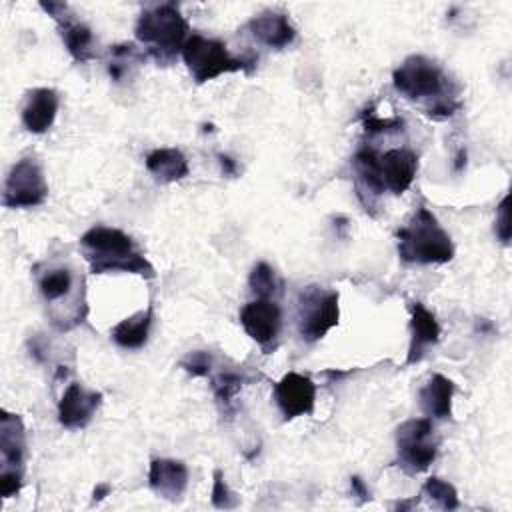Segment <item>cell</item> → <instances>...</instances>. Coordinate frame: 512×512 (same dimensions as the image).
I'll return each mask as SVG.
<instances>
[{"mask_svg": "<svg viewBox=\"0 0 512 512\" xmlns=\"http://www.w3.org/2000/svg\"><path fill=\"white\" fill-rule=\"evenodd\" d=\"M454 382L442 374H434L422 388H420V406L426 418L430 420H448L452 416V396H454Z\"/></svg>", "mask_w": 512, "mask_h": 512, "instance_id": "cell-20", "label": "cell"}, {"mask_svg": "<svg viewBox=\"0 0 512 512\" xmlns=\"http://www.w3.org/2000/svg\"><path fill=\"white\" fill-rule=\"evenodd\" d=\"M182 58L198 84L214 80L228 72L250 70V66H254V58H236L228 52L224 42L216 38H206L198 32L188 36L182 48Z\"/></svg>", "mask_w": 512, "mask_h": 512, "instance_id": "cell-5", "label": "cell"}, {"mask_svg": "<svg viewBox=\"0 0 512 512\" xmlns=\"http://www.w3.org/2000/svg\"><path fill=\"white\" fill-rule=\"evenodd\" d=\"M440 340V326L436 316L420 302L410 304V346L406 364L420 362L428 348Z\"/></svg>", "mask_w": 512, "mask_h": 512, "instance_id": "cell-15", "label": "cell"}, {"mask_svg": "<svg viewBox=\"0 0 512 512\" xmlns=\"http://www.w3.org/2000/svg\"><path fill=\"white\" fill-rule=\"evenodd\" d=\"M188 22L172 2L144 8L138 16L134 34L158 64H170L188 40Z\"/></svg>", "mask_w": 512, "mask_h": 512, "instance_id": "cell-3", "label": "cell"}, {"mask_svg": "<svg viewBox=\"0 0 512 512\" xmlns=\"http://www.w3.org/2000/svg\"><path fill=\"white\" fill-rule=\"evenodd\" d=\"M244 382L246 378L236 370H222L216 376H212V390L224 412H232L234 398Z\"/></svg>", "mask_w": 512, "mask_h": 512, "instance_id": "cell-25", "label": "cell"}, {"mask_svg": "<svg viewBox=\"0 0 512 512\" xmlns=\"http://www.w3.org/2000/svg\"><path fill=\"white\" fill-rule=\"evenodd\" d=\"M100 404H102L100 392L86 390L82 384L74 382L64 390L58 402V422L68 430L84 428L92 420Z\"/></svg>", "mask_w": 512, "mask_h": 512, "instance_id": "cell-12", "label": "cell"}, {"mask_svg": "<svg viewBox=\"0 0 512 512\" xmlns=\"http://www.w3.org/2000/svg\"><path fill=\"white\" fill-rule=\"evenodd\" d=\"M180 366L192 376H210V372L214 368V362H212L210 352L194 350V352L186 354V358L180 362Z\"/></svg>", "mask_w": 512, "mask_h": 512, "instance_id": "cell-28", "label": "cell"}, {"mask_svg": "<svg viewBox=\"0 0 512 512\" xmlns=\"http://www.w3.org/2000/svg\"><path fill=\"white\" fill-rule=\"evenodd\" d=\"M508 196L502 198L500 206H498V218H496V234L498 238L508 244L510 240V212H508Z\"/></svg>", "mask_w": 512, "mask_h": 512, "instance_id": "cell-31", "label": "cell"}, {"mask_svg": "<svg viewBox=\"0 0 512 512\" xmlns=\"http://www.w3.org/2000/svg\"><path fill=\"white\" fill-rule=\"evenodd\" d=\"M350 488H352V494L360 498V502H364V500L370 498V492H368V488H366V484L362 482L360 476H352V478H350Z\"/></svg>", "mask_w": 512, "mask_h": 512, "instance_id": "cell-32", "label": "cell"}, {"mask_svg": "<svg viewBox=\"0 0 512 512\" xmlns=\"http://www.w3.org/2000/svg\"><path fill=\"white\" fill-rule=\"evenodd\" d=\"M274 402L284 420L312 414L316 404V384L304 374L288 372L274 386Z\"/></svg>", "mask_w": 512, "mask_h": 512, "instance_id": "cell-11", "label": "cell"}, {"mask_svg": "<svg viewBox=\"0 0 512 512\" xmlns=\"http://www.w3.org/2000/svg\"><path fill=\"white\" fill-rule=\"evenodd\" d=\"M352 166L356 174L358 198L366 212H372L376 200L384 194V184L378 172V154L372 148H360L352 158Z\"/></svg>", "mask_w": 512, "mask_h": 512, "instance_id": "cell-18", "label": "cell"}, {"mask_svg": "<svg viewBox=\"0 0 512 512\" xmlns=\"http://www.w3.org/2000/svg\"><path fill=\"white\" fill-rule=\"evenodd\" d=\"M76 276L68 266L56 264L38 272V290L46 304L60 306L62 300H70L74 294Z\"/></svg>", "mask_w": 512, "mask_h": 512, "instance_id": "cell-22", "label": "cell"}, {"mask_svg": "<svg viewBox=\"0 0 512 512\" xmlns=\"http://www.w3.org/2000/svg\"><path fill=\"white\" fill-rule=\"evenodd\" d=\"M148 484L158 496L172 502L180 500L188 486V468L180 460L154 458L148 470Z\"/></svg>", "mask_w": 512, "mask_h": 512, "instance_id": "cell-16", "label": "cell"}, {"mask_svg": "<svg viewBox=\"0 0 512 512\" xmlns=\"http://www.w3.org/2000/svg\"><path fill=\"white\" fill-rule=\"evenodd\" d=\"M340 316L338 292L318 284H310L300 290L296 302V322L302 340L316 342L324 338Z\"/></svg>", "mask_w": 512, "mask_h": 512, "instance_id": "cell-6", "label": "cell"}, {"mask_svg": "<svg viewBox=\"0 0 512 512\" xmlns=\"http://www.w3.org/2000/svg\"><path fill=\"white\" fill-rule=\"evenodd\" d=\"M248 32L252 38L268 48H286L296 38V28L290 24L288 16L282 12H264L248 22Z\"/></svg>", "mask_w": 512, "mask_h": 512, "instance_id": "cell-19", "label": "cell"}, {"mask_svg": "<svg viewBox=\"0 0 512 512\" xmlns=\"http://www.w3.org/2000/svg\"><path fill=\"white\" fill-rule=\"evenodd\" d=\"M146 168L160 184H170L188 176V160L178 148H156L146 156Z\"/></svg>", "mask_w": 512, "mask_h": 512, "instance_id": "cell-21", "label": "cell"}, {"mask_svg": "<svg viewBox=\"0 0 512 512\" xmlns=\"http://www.w3.org/2000/svg\"><path fill=\"white\" fill-rule=\"evenodd\" d=\"M154 322V308L148 306L146 310H140L134 316H128L124 320H120L114 328H112V340L126 350H138L146 344L150 328Z\"/></svg>", "mask_w": 512, "mask_h": 512, "instance_id": "cell-23", "label": "cell"}, {"mask_svg": "<svg viewBox=\"0 0 512 512\" xmlns=\"http://www.w3.org/2000/svg\"><path fill=\"white\" fill-rule=\"evenodd\" d=\"M0 454L2 472H14L24 476V456H26V430L18 414L6 410L0 412Z\"/></svg>", "mask_w": 512, "mask_h": 512, "instance_id": "cell-14", "label": "cell"}, {"mask_svg": "<svg viewBox=\"0 0 512 512\" xmlns=\"http://www.w3.org/2000/svg\"><path fill=\"white\" fill-rule=\"evenodd\" d=\"M80 248L94 274L130 272L154 278V266L138 250L134 240L118 228L92 226L82 234Z\"/></svg>", "mask_w": 512, "mask_h": 512, "instance_id": "cell-2", "label": "cell"}, {"mask_svg": "<svg viewBox=\"0 0 512 512\" xmlns=\"http://www.w3.org/2000/svg\"><path fill=\"white\" fill-rule=\"evenodd\" d=\"M398 256L408 264H446L454 258V244L436 216L418 206L406 226L396 232Z\"/></svg>", "mask_w": 512, "mask_h": 512, "instance_id": "cell-4", "label": "cell"}, {"mask_svg": "<svg viewBox=\"0 0 512 512\" xmlns=\"http://www.w3.org/2000/svg\"><path fill=\"white\" fill-rule=\"evenodd\" d=\"M60 96L52 88H34L28 92L22 106V124L32 134L46 132L58 114Z\"/></svg>", "mask_w": 512, "mask_h": 512, "instance_id": "cell-17", "label": "cell"}, {"mask_svg": "<svg viewBox=\"0 0 512 512\" xmlns=\"http://www.w3.org/2000/svg\"><path fill=\"white\" fill-rule=\"evenodd\" d=\"M240 324L244 332L266 352L270 354L282 330V310L280 304L272 298H256L240 310Z\"/></svg>", "mask_w": 512, "mask_h": 512, "instance_id": "cell-9", "label": "cell"}, {"mask_svg": "<svg viewBox=\"0 0 512 512\" xmlns=\"http://www.w3.org/2000/svg\"><path fill=\"white\" fill-rule=\"evenodd\" d=\"M398 466L414 476L428 470L438 454V438L430 418H410L396 430Z\"/></svg>", "mask_w": 512, "mask_h": 512, "instance_id": "cell-7", "label": "cell"}, {"mask_svg": "<svg viewBox=\"0 0 512 512\" xmlns=\"http://www.w3.org/2000/svg\"><path fill=\"white\" fill-rule=\"evenodd\" d=\"M144 56L138 52V48L130 42L124 44H116L110 50V62H108V74L112 80L122 82L126 78H130L132 70L140 64Z\"/></svg>", "mask_w": 512, "mask_h": 512, "instance_id": "cell-24", "label": "cell"}, {"mask_svg": "<svg viewBox=\"0 0 512 512\" xmlns=\"http://www.w3.org/2000/svg\"><path fill=\"white\" fill-rule=\"evenodd\" d=\"M422 496H426L434 506L442 510L458 508V492L456 488L442 478H428L422 486Z\"/></svg>", "mask_w": 512, "mask_h": 512, "instance_id": "cell-27", "label": "cell"}, {"mask_svg": "<svg viewBox=\"0 0 512 512\" xmlns=\"http://www.w3.org/2000/svg\"><path fill=\"white\" fill-rule=\"evenodd\" d=\"M418 170V156L408 148H392L378 154V172L384 190L392 194H402L414 182Z\"/></svg>", "mask_w": 512, "mask_h": 512, "instance_id": "cell-13", "label": "cell"}, {"mask_svg": "<svg viewBox=\"0 0 512 512\" xmlns=\"http://www.w3.org/2000/svg\"><path fill=\"white\" fill-rule=\"evenodd\" d=\"M110 486L108 484H98L96 488H94V500H102L106 494H110Z\"/></svg>", "mask_w": 512, "mask_h": 512, "instance_id": "cell-34", "label": "cell"}, {"mask_svg": "<svg viewBox=\"0 0 512 512\" xmlns=\"http://www.w3.org/2000/svg\"><path fill=\"white\" fill-rule=\"evenodd\" d=\"M364 130L368 134H384V132H398L402 130L404 122L400 118H378L372 110H366L362 116Z\"/></svg>", "mask_w": 512, "mask_h": 512, "instance_id": "cell-29", "label": "cell"}, {"mask_svg": "<svg viewBox=\"0 0 512 512\" xmlns=\"http://www.w3.org/2000/svg\"><path fill=\"white\" fill-rule=\"evenodd\" d=\"M218 160H220V166H222V172L226 176H236L238 172V166H236V160H232L228 154H218Z\"/></svg>", "mask_w": 512, "mask_h": 512, "instance_id": "cell-33", "label": "cell"}, {"mask_svg": "<svg viewBox=\"0 0 512 512\" xmlns=\"http://www.w3.org/2000/svg\"><path fill=\"white\" fill-rule=\"evenodd\" d=\"M48 196V184L42 166L36 158H20L8 172L2 190V204L6 208H34Z\"/></svg>", "mask_w": 512, "mask_h": 512, "instance_id": "cell-8", "label": "cell"}, {"mask_svg": "<svg viewBox=\"0 0 512 512\" xmlns=\"http://www.w3.org/2000/svg\"><path fill=\"white\" fill-rule=\"evenodd\" d=\"M212 504L216 508H236L238 506V496L228 488V484L222 478V472H214V486H212Z\"/></svg>", "mask_w": 512, "mask_h": 512, "instance_id": "cell-30", "label": "cell"}, {"mask_svg": "<svg viewBox=\"0 0 512 512\" xmlns=\"http://www.w3.org/2000/svg\"><path fill=\"white\" fill-rule=\"evenodd\" d=\"M42 10H46L58 24L60 38L76 62H88L96 58V44L92 30L80 22L62 2H42Z\"/></svg>", "mask_w": 512, "mask_h": 512, "instance_id": "cell-10", "label": "cell"}, {"mask_svg": "<svg viewBox=\"0 0 512 512\" xmlns=\"http://www.w3.org/2000/svg\"><path fill=\"white\" fill-rule=\"evenodd\" d=\"M248 284H250V290L256 294V298H272L276 292H280V280L274 268L266 262L254 264Z\"/></svg>", "mask_w": 512, "mask_h": 512, "instance_id": "cell-26", "label": "cell"}, {"mask_svg": "<svg viewBox=\"0 0 512 512\" xmlns=\"http://www.w3.org/2000/svg\"><path fill=\"white\" fill-rule=\"evenodd\" d=\"M394 88L410 102L422 104L432 120H446L460 110L458 88L444 70L426 56H408L392 74Z\"/></svg>", "mask_w": 512, "mask_h": 512, "instance_id": "cell-1", "label": "cell"}]
</instances>
